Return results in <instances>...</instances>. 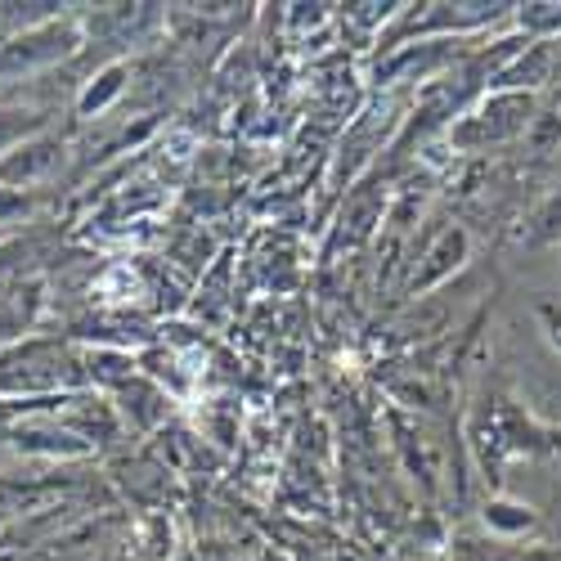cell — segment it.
<instances>
[{"label":"cell","mask_w":561,"mask_h":561,"mask_svg":"<svg viewBox=\"0 0 561 561\" xmlns=\"http://www.w3.org/2000/svg\"><path fill=\"white\" fill-rule=\"evenodd\" d=\"M485 526H490L494 535H526V530L535 526V512H530V507H522V503L494 499V503L485 507Z\"/></svg>","instance_id":"obj_6"},{"label":"cell","mask_w":561,"mask_h":561,"mask_svg":"<svg viewBox=\"0 0 561 561\" xmlns=\"http://www.w3.org/2000/svg\"><path fill=\"white\" fill-rule=\"evenodd\" d=\"M41 135V117L36 113H23V108H0V158L10 149H19L23 139Z\"/></svg>","instance_id":"obj_7"},{"label":"cell","mask_w":561,"mask_h":561,"mask_svg":"<svg viewBox=\"0 0 561 561\" xmlns=\"http://www.w3.org/2000/svg\"><path fill=\"white\" fill-rule=\"evenodd\" d=\"M462 256H467V233H462V229L440 233V243H436V252L427 256V265L413 274V293H417V288L440 284V278H445L449 270H458V265H462Z\"/></svg>","instance_id":"obj_4"},{"label":"cell","mask_w":561,"mask_h":561,"mask_svg":"<svg viewBox=\"0 0 561 561\" xmlns=\"http://www.w3.org/2000/svg\"><path fill=\"white\" fill-rule=\"evenodd\" d=\"M0 517H5V512H0Z\"/></svg>","instance_id":"obj_10"},{"label":"cell","mask_w":561,"mask_h":561,"mask_svg":"<svg viewBox=\"0 0 561 561\" xmlns=\"http://www.w3.org/2000/svg\"><path fill=\"white\" fill-rule=\"evenodd\" d=\"M59 139H45V135H32L23 139L19 149H10L0 158V184H10V190H23V184H36L45 180L55 167H59Z\"/></svg>","instance_id":"obj_3"},{"label":"cell","mask_w":561,"mask_h":561,"mask_svg":"<svg viewBox=\"0 0 561 561\" xmlns=\"http://www.w3.org/2000/svg\"><path fill=\"white\" fill-rule=\"evenodd\" d=\"M530 122V95H494L477 117H467V126H458V145H499V139L517 135Z\"/></svg>","instance_id":"obj_2"},{"label":"cell","mask_w":561,"mask_h":561,"mask_svg":"<svg viewBox=\"0 0 561 561\" xmlns=\"http://www.w3.org/2000/svg\"><path fill=\"white\" fill-rule=\"evenodd\" d=\"M77 45H81L77 19H41V23H27L14 36L0 41V81L32 77L41 68H50V64L68 59Z\"/></svg>","instance_id":"obj_1"},{"label":"cell","mask_w":561,"mask_h":561,"mask_svg":"<svg viewBox=\"0 0 561 561\" xmlns=\"http://www.w3.org/2000/svg\"><path fill=\"white\" fill-rule=\"evenodd\" d=\"M539 323H543L548 342L561 351V306H539Z\"/></svg>","instance_id":"obj_8"},{"label":"cell","mask_w":561,"mask_h":561,"mask_svg":"<svg viewBox=\"0 0 561 561\" xmlns=\"http://www.w3.org/2000/svg\"><path fill=\"white\" fill-rule=\"evenodd\" d=\"M0 239H5V229H0Z\"/></svg>","instance_id":"obj_9"},{"label":"cell","mask_w":561,"mask_h":561,"mask_svg":"<svg viewBox=\"0 0 561 561\" xmlns=\"http://www.w3.org/2000/svg\"><path fill=\"white\" fill-rule=\"evenodd\" d=\"M122 85H126V68H122V64L104 68L95 81L85 85V95H81V117H95V113H104V108L113 104V95H122Z\"/></svg>","instance_id":"obj_5"}]
</instances>
